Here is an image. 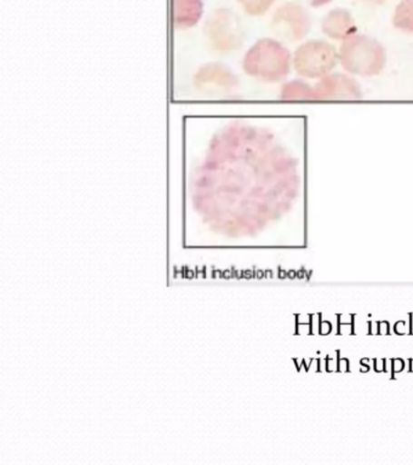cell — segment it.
Segmentation results:
<instances>
[{
	"instance_id": "obj_3",
	"label": "cell",
	"mask_w": 413,
	"mask_h": 465,
	"mask_svg": "<svg viewBox=\"0 0 413 465\" xmlns=\"http://www.w3.org/2000/svg\"><path fill=\"white\" fill-rule=\"evenodd\" d=\"M340 49H342L340 50V60L348 71L362 75H371L382 69L365 58L384 62L383 47L368 36L351 35L347 38Z\"/></svg>"
},
{
	"instance_id": "obj_2",
	"label": "cell",
	"mask_w": 413,
	"mask_h": 465,
	"mask_svg": "<svg viewBox=\"0 0 413 465\" xmlns=\"http://www.w3.org/2000/svg\"><path fill=\"white\" fill-rule=\"evenodd\" d=\"M242 68L253 78L279 82L290 72L289 51L273 39H261L246 53Z\"/></svg>"
},
{
	"instance_id": "obj_12",
	"label": "cell",
	"mask_w": 413,
	"mask_h": 465,
	"mask_svg": "<svg viewBox=\"0 0 413 465\" xmlns=\"http://www.w3.org/2000/svg\"><path fill=\"white\" fill-rule=\"evenodd\" d=\"M275 0H239L246 13L259 16L263 15L271 6Z\"/></svg>"
},
{
	"instance_id": "obj_10",
	"label": "cell",
	"mask_w": 413,
	"mask_h": 465,
	"mask_svg": "<svg viewBox=\"0 0 413 465\" xmlns=\"http://www.w3.org/2000/svg\"><path fill=\"white\" fill-rule=\"evenodd\" d=\"M326 35L336 39H347L355 32L353 17L346 10H333L326 16L322 25Z\"/></svg>"
},
{
	"instance_id": "obj_8",
	"label": "cell",
	"mask_w": 413,
	"mask_h": 465,
	"mask_svg": "<svg viewBox=\"0 0 413 465\" xmlns=\"http://www.w3.org/2000/svg\"><path fill=\"white\" fill-rule=\"evenodd\" d=\"M360 91L354 80L339 74L325 76L314 90V98H355Z\"/></svg>"
},
{
	"instance_id": "obj_4",
	"label": "cell",
	"mask_w": 413,
	"mask_h": 465,
	"mask_svg": "<svg viewBox=\"0 0 413 465\" xmlns=\"http://www.w3.org/2000/svg\"><path fill=\"white\" fill-rule=\"evenodd\" d=\"M241 29L237 15L228 9L216 10L205 25L206 35L220 51L237 50L242 43Z\"/></svg>"
},
{
	"instance_id": "obj_9",
	"label": "cell",
	"mask_w": 413,
	"mask_h": 465,
	"mask_svg": "<svg viewBox=\"0 0 413 465\" xmlns=\"http://www.w3.org/2000/svg\"><path fill=\"white\" fill-rule=\"evenodd\" d=\"M202 10V0H172L173 25L180 29L193 27L201 21Z\"/></svg>"
},
{
	"instance_id": "obj_11",
	"label": "cell",
	"mask_w": 413,
	"mask_h": 465,
	"mask_svg": "<svg viewBox=\"0 0 413 465\" xmlns=\"http://www.w3.org/2000/svg\"><path fill=\"white\" fill-rule=\"evenodd\" d=\"M393 21L395 27L413 33V0H402L398 4Z\"/></svg>"
},
{
	"instance_id": "obj_1",
	"label": "cell",
	"mask_w": 413,
	"mask_h": 465,
	"mask_svg": "<svg viewBox=\"0 0 413 465\" xmlns=\"http://www.w3.org/2000/svg\"><path fill=\"white\" fill-rule=\"evenodd\" d=\"M300 187L299 159L270 129L244 120L213 134L190 177L195 213L213 232L234 238L280 220Z\"/></svg>"
},
{
	"instance_id": "obj_13",
	"label": "cell",
	"mask_w": 413,
	"mask_h": 465,
	"mask_svg": "<svg viewBox=\"0 0 413 465\" xmlns=\"http://www.w3.org/2000/svg\"><path fill=\"white\" fill-rule=\"evenodd\" d=\"M331 0H310V4L313 6H321L325 5V4H329Z\"/></svg>"
},
{
	"instance_id": "obj_5",
	"label": "cell",
	"mask_w": 413,
	"mask_h": 465,
	"mask_svg": "<svg viewBox=\"0 0 413 465\" xmlns=\"http://www.w3.org/2000/svg\"><path fill=\"white\" fill-rule=\"evenodd\" d=\"M336 64V53L324 42H310L300 47L295 56V65L300 74L319 76L331 71Z\"/></svg>"
},
{
	"instance_id": "obj_7",
	"label": "cell",
	"mask_w": 413,
	"mask_h": 465,
	"mask_svg": "<svg viewBox=\"0 0 413 465\" xmlns=\"http://www.w3.org/2000/svg\"><path fill=\"white\" fill-rule=\"evenodd\" d=\"M274 24L286 25L289 32L291 33L296 39L302 38L310 32V18L307 11L302 6L296 4H286L281 6L274 15Z\"/></svg>"
},
{
	"instance_id": "obj_6",
	"label": "cell",
	"mask_w": 413,
	"mask_h": 465,
	"mask_svg": "<svg viewBox=\"0 0 413 465\" xmlns=\"http://www.w3.org/2000/svg\"><path fill=\"white\" fill-rule=\"evenodd\" d=\"M194 85L198 89L215 87V89L231 90L238 85V79L227 65L209 64L195 73Z\"/></svg>"
},
{
	"instance_id": "obj_14",
	"label": "cell",
	"mask_w": 413,
	"mask_h": 465,
	"mask_svg": "<svg viewBox=\"0 0 413 465\" xmlns=\"http://www.w3.org/2000/svg\"><path fill=\"white\" fill-rule=\"evenodd\" d=\"M365 2L372 3V4H382L386 2V0H365Z\"/></svg>"
}]
</instances>
